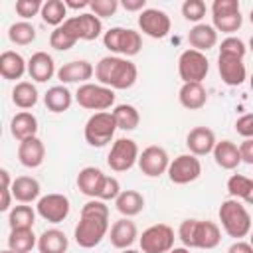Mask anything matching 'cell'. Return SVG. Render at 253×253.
<instances>
[{
  "label": "cell",
  "instance_id": "obj_1",
  "mask_svg": "<svg viewBox=\"0 0 253 253\" xmlns=\"http://www.w3.org/2000/svg\"><path fill=\"white\" fill-rule=\"evenodd\" d=\"M95 77L101 85H105L113 91H125L136 83L138 69L128 57L105 55L95 65Z\"/></svg>",
  "mask_w": 253,
  "mask_h": 253
},
{
  "label": "cell",
  "instance_id": "obj_2",
  "mask_svg": "<svg viewBox=\"0 0 253 253\" xmlns=\"http://www.w3.org/2000/svg\"><path fill=\"white\" fill-rule=\"evenodd\" d=\"M217 215H219L221 229L235 241H239L251 233V215L239 200H235V198L223 200Z\"/></svg>",
  "mask_w": 253,
  "mask_h": 253
},
{
  "label": "cell",
  "instance_id": "obj_3",
  "mask_svg": "<svg viewBox=\"0 0 253 253\" xmlns=\"http://www.w3.org/2000/svg\"><path fill=\"white\" fill-rule=\"evenodd\" d=\"M103 43L105 47L115 53V55H121V57H132L140 51L142 47V38L136 30H130V28H121V26H115L111 30H107L103 34Z\"/></svg>",
  "mask_w": 253,
  "mask_h": 253
},
{
  "label": "cell",
  "instance_id": "obj_4",
  "mask_svg": "<svg viewBox=\"0 0 253 253\" xmlns=\"http://www.w3.org/2000/svg\"><path fill=\"white\" fill-rule=\"evenodd\" d=\"M117 121L113 117L111 111H103V113H93L87 123H85V128H83V136L87 140L89 146H95V148H103L107 146L113 136H115V130H117Z\"/></svg>",
  "mask_w": 253,
  "mask_h": 253
},
{
  "label": "cell",
  "instance_id": "obj_5",
  "mask_svg": "<svg viewBox=\"0 0 253 253\" xmlns=\"http://www.w3.org/2000/svg\"><path fill=\"white\" fill-rule=\"evenodd\" d=\"M115 91L101 83H85L75 91V101L79 107L95 113H103L115 105Z\"/></svg>",
  "mask_w": 253,
  "mask_h": 253
},
{
  "label": "cell",
  "instance_id": "obj_6",
  "mask_svg": "<svg viewBox=\"0 0 253 253\" xmlns=\"http://www.w3.org/2000/svg\"><path fill=\"white\" fill-rule=\"evenodd\" d=\"M109 233V219L107 217H93V215H81L73 229L75 243L83 249L97 247L103 237Z\"/></svg>",
  "mask_w": 253,
  "mask_h": 253
},
{
  "label": "cell",
  "instance_id": "obj_7",
  "mask_svg": "<svg viewBox=\"0 0 253 253\" xmlns=\"http://www.w3.org/2000/svg\"><path fill=\"white\" fill-rule=\"evenodd\" d=\"M210 71V61L206 53L198 49H184L178 57V75L182 83H202Z\"/></svg>",
  "mask_w": 253,
  "mask_h": 253
},
{
  "label": "cell",
  "instance_id": "obj_8",
  "mask_svg": "<svg viewBox=\"0 0 253 253\" xmlns=\"http://www.w3.org/2000/svg\"><path fill=\"white\" fill-rule=\"evenodd\" d=\"M174 229L166 223H154L138 237L142 253H170L174 249Z\"/></svg>",
  "mask_w": 253,
  "mask_h": 253
},
{
  "label": "cell",
  "instance_id": "obj_9",
  "mask_svg": "<svg viewBox=\"0 0 253 253\" xmlns=\"http://www.w3.org/2000/svg\"><path fill=\"white\" fill-rule=\"evenodd\" d=\"M140 150L132 138H117L109 150L107 164L113 172H126L138 162Z\"/></svg>",
  "mask_w": 253,
  "mask_h": 253
},
{
  "label": "cell",
  "instance_id": "obj_10",
  "mask_svg": "<svg viewBox=\"0 0 253 253\" xmlns=\"http://www.w3.org/2000/svg\"><path fill=\"white\" fill-rule=\"evenodd\" d=\"M166 174H168V178H170L172 184L184 186V184L196 182L200 178V174H202V162L194 154H180L174 160H170V166H168V172Z\"/></svg>",
  "mask_w": 253,
  "mask_h": 253
},
{
  "label": "cell",
  "instance_id": "obj_11",
  "mask_svg": "<svg viewBox=\"0 0 253 253\" xmlns=\"http://www.w3.org/2000/svg\"><path fill=\"white\" fill-rule=\"evenodd\" d=\"M36 211L42 219H45L49 223H61L63 219H67V215L71 211V204H69L67 196L53 192V194H45L38 200Z\"/></svg>",
  "mask_w": 253,
  "mask_h": 253
},
{
  "label": "cell",
  "instance_id": "obj_12",
  "mask_svg": "<svg viewBox=\"0 0 253 253\" xmlns=\"http://www.w3.org/2000/svg\"><path fill=\"white\" fill-rule=\"evenodd\" d=\"M138 28L144 36H148L152 40H162L170 34L172 22H170V16L164 10L146 8L138 14Z\"/></svg>",
  "mask_w": 253,
  "mask_h": 253
},
{
  "label": "cell",
  "instance_id": "obj_13",
  "mask_svg": "<svg viewBox=\"0 0 253 253\" xmlns=\"http://www.w3.org/2000/svg\"><path fill=\"white\" fill-rule=\"evenodd\" d=\"M138 168L144 176L148 178H158L162 174L168 172V166H170V156L168 152L162 148V146H156V144H150L146 146L140 156H138Z\"/></svg>",
  "mask_w": 253,
  "mask_h": 253
},
{
  "label": "cell",
  "instance_id": "obj_14",
  "mask_svg": "<svg viewBox=\"0 0 253 253\" xmlns=\"http://www.w3.org/2000/svg\"><path fill=\"white\" fill-rule=\"evenodd\" d=\"M63 24L73 32L77 40L93 42L103 34V22L93 12H81L77 16H69Z\"/></svg>",
  "mask_w": 253,
  "mask_h": 253
},
{
  "label": "cell",
  "instance_id": "obj_15",
  "mask_svg": "<svg viewBox=\"0 0 253 253\" xmlns=\"http://www.w3.org/2000/svg\"><path fill=\"white\" fill-rule=\"evenodd\" d=\"M93 75H95V67L87 59H73V61L63 63L57 69V79L61 81V85H67V83L85 85V83H89V79Z\"/></svg>",
  "mask_w": 253,
  "mask_h": 253
},
{
  "label": "cell",
  "instance_id": "obj_16",
  "mask_svg": "<svg viewBox=\"0 0 253 253\" xmlns=\"http://www.w3.org/2000/svg\"><path fill=\"white\" fill-rule=\"evenodd\" d=\"M217 71H219L221 81L229 87H239L247 79V67H245L243 59H239V57L217 55Z\"/></svg>",
  "mask_w": 253,
  "mask_h": 253
},
{
  "label": "cell",
  "instance_id": "obj_17",
  "mask_svg": "<svg viewBox=\"0 0 253 253\" xmlns=\"http://www.w3.org/2000/svg\"><path fill=\"white\" fill-rule=\"evenodd\" d=\"M215 144H217L215 134L208 126H196L186 136V146H188L190 154H194V156H206V154L213 152Z\"/></svg>",
  "mask_w": 253,
  "mask_h": 253
},
{
  "label": "cell",
  "instance_id": "obj_18",
  "mask_svg": "<svg viewBox=\"0 0 253 253\" xmlns=\"http://www.w3.org/2000/svg\"><path fill=\"white\" fill-rule=\"evenodd\" d=\"M28 75L36 83L49 81L53 75H57L53 57L47 51H36V53H32V57L28 59Z\"/></svg>",
  "mask_w": 253,
  "mask_h": 253
},
{
  "label": "cell",
  "instance_id": "obj_19",
  "mask_svg": "<svg viewBox=\"0 0 253 253\" xmlns=\"http://www.w3.org/2000/svg\"><path fill=\"white\" fill-rule=\"evenodd\" d=\"M221 241V229L215 221L196 219L194 227V249H215Z\"/></svg>",
  "mask_w": 253,
  "mask_h": 253
},
{
  "label": "cell",
  "instance_id": "obj_20",
  "mask_svg": "<svg viewBox=\"0 0 253 253\" xmlns=\"http://www.w3.org/2000/svg\"><path fill=\"white\" fill-rule=\"evenodd\" d=\"M136 237H138V229H136V223L130 221V217H121L119 221H115L111 225V231H109L111 245L121 251L130 249V245L136 241Z\"/></svg>",
  "mask_w": 253,
  "mask_h": 253
},
{
  "label": "cell",
  "instance_id": "obj_21",
  "mask_svg": "<svg viewBox=\"0 0 253 253\" xmlns=\"http://www.w3.org/2000/svg\"><path fill=\"white\" fill-rule=\"evenodd\" d=\"M43 158H45V146H43L42 138L32 136V138H26L18 144V160L22 166L38 168L43 164Z\"/></svg>",
  "mask_w": 253,
  "mask_h": 253
},
{
  "label": "cell",
  "instance_id": "obj_22",
  "mask_svg": "<svg viewBox=\"0 0 253 253\" xmlns=\"http://www.w3.org/2000/svg\"><path fill=\"white\" fill-rule=\"evenodd\" d=\"M188 43L192 49L204 53L217 43V30L211 24H194V28H190L188 32Z\"/></svg>",
  "mask_w": 253,
  "mask_h": 253
},
{
  "label": "cell",
  "instance_id": "obj_23",
  "mask_svg": "<svg viewBox=\"0 0 253 253\" xmlns=\"http://www.w3.org/2000/svg\"><path fill=\"white\" fill-rule=\"evenodd\" d=\"M10 132L18 142H22L26 138H32V136H38V119H36V115L30 113V111L16 113L10 121Z\"/></svg>",
  "mask_w": 253,
  "mask_h": 253
},
{
  "label": "cell",
  "instance_id": "obj_24",
  "mask_svg": "<svg viewBox=\"0 0 253 253\" xmlns=\"http://www.w3.org/2000/svg\"><path fill=\"white\" fill-rule=\"evenodd\" d=\"M26 71H28V61L18 51H12V49L2 51V55H0V75L6 81L22 79Z\"/></svg>",
  "mask_w": 253,
  "mask_h": 253
},
{
  "label": "cell",
  "instance_id": "obj_25",
  "mask_svg": "<svg viewBox=\"0 0 253 253\" xmlns=\"http://www.w3.org/2000/svg\"><path fill=\"white\" fill-rule=\"evenodd\" d=\"M105 176L107 174L101 168H97V166H85V168H81L79 174H77V188H79V192L85 194V196H89L91 200L97 198Z\"/></svg>",
  "mask_w": 253,
  "mask_h": 253
},
{
  "label": "cell",
  "instance_id": "obj_26",
  "mask_svg": "<svg viewBox=\"0 0 253 253\" xmlns=\"http://www.w3.org/2000/svg\"><path fill=\"white\" fill-rule=\"evenodd\" d=\"M12 196L16 202L20 204H32L36 200H40V192L42 186L34 176H18L12 182Z\"/></svg>",
  "mask_w": 253,
  "mask_h": 253
},
{
  "label": "cell",
  "instance_id": "obj_27",
  "mask_svg": "<svg viewBox=\"0 0 253 253\" xmlns=\"http://www.w3.org/2000/svg\"><path fill=\"white\" fill-rule=\"evenodd\" d=\"M180 105L188 111H198L208 103V91L202 83H182L178 91Z\"/></svg>",
  "mask_w": 253,
  "mask_h": 253
},
{
  "label": "cell",
  "instance_id": "obj_28",
  "mask_svg": "<svg viewBox=\"0 0 253 253\" xmlns=\"http://www.w3.org/2000/svg\"><path fill=\"white\" fill-rule=\"evenodd\" d=\"M213 160H215V164L219 166V168H223V170H233V168H237L239 164H241V154H239V146L235 144V142H231V140H219L217 144H215V148H213Z\"/></svg>",
  "mask_w": 253,
  "mask_h": 253
},
{
  "label": "cell",
  "instance_id": "obj_29",
  "mask_svg": "<svg viewBox=\"0 0 253 253\" xmlns=\"http://www.w3.org/2000/svg\"><path fill=\"white\" fill-rule=\"evenodd\" d=\"M75 95L65 87V85H53L45 91L43 95V105L47 107V111L51 113H63L71 107Z\"/></svg>",
  "mask_w": 253,
  "mask_h": 253
},
{
  "label": "cell",
  "instance_id": "obj_30",
  "mask_svg": "<svg viewBox=\"0 0 253 253\" xmlns=\"http://www.w3.org/2000/svg\"><path fill=\"white\" fill-rule=\"evenodd\" d=\"M115 206L123 217H134L144 210V196L136 190H123L115 200Z\"/></svg>",
  "mask_w": 253,
  "mask_h": 253
},
{
  "label": "cell",
  "instance_id": "obj_31",
  "mask_svg": "<svg viewBox=\"0 0 253 253\" xmlns=\"http://www.w3.org/2000/svg\"><path fill=\"white\" fill-rule=\"evenodd\" d=\"M67 247H69L67 235L57 227L45 229L38 237V251L40 253H65Z\"/></svg>",
  "mask_w": 253,
  "mask_h": 253
},
{
  "label": "cell",
  "instance_id": "obj_32",
  "mask_svg": "<svg viewBox=\"0 0 253 253\" xmlns=\"http://www.w3.org/2000/svg\"><path fill=\"white\" fill-rule=\"evenodd\" d=\"M38 99H40V93L32 81H18L12 89V103L22 111L34 109L38 105Z\"/></svg>",
  "mask_w": 253,
  "mask_h": 253
},
{
  "label": "cell",
  "instance_id": "obj_33",
  "mask_svg": "<svg viewBox=\"0 0 253 253\" xmlns=\"http://www.w3.org/2000/svg\"><path fill=\"white\" fill-rule=\"evenodd\" d=\"M227 192L235 200H243L245 204L253 206V178L243 174H233L227 180Z\"/></svg>",
  "mask_w": 253,
  "mask_h": 253
},
{
  "label": "cell",
  "instance_id": "obj_34",
  "mask_svg": "<svg viewBox=\"0 0 253 253\" xmlns=\"http://www.w3.org/2000/svg\"><path fill=\"white\" fill-rule=\"evenodd\" d=\"M34 247H38V237L34 229H10L8 249H12L14 253H32Z\"/></svg>",
  "mask_w": 253,
  "mask_h": 253
},
{
  "label": "cell",
  "instance_id": "obj_35",
  "mask_svg": "<svg viewBox=\"0 0 253 253\" xmlns=\"http://www.w3.org/2000/svg\"><path fill=\"white\" fill-rule=\"evenodd\" d=\"M36 215H38V211L28 204H20V206L12 208L8 211L10 229H32L36 223Z\"/></svg>",
  "mask_w": 253,
  "mask_h": 253
},
{
  "label": "cell",
  "instance_id": "obj_36",
  "mask_svg": "<svg viewBox=\"0 0 253 253\" xmlns=\"http://www.w3.org/2000/svg\"><path fill=\"white\" fill-rule=\"evenodd\" d=\"M111 113H113V117L117 121V126L121 130H134L140 125V113L134 105L123 103V105H117Z\"/></svg>",
  "mask_w": 253,
  "mask_h": 253
},
{
  "label": "cell",
  "instance_id": "obj_37",
  "mask_svg": "<svg viewBox=\"0 0 253 253\" xmlns=\"http://www.w3.org/2000/svg\"><path fill=\"white\" fill-rule=\"evenodd\" d=\"M42 20L53 28H59L67 20V6L63 0H45L42 6Z\"/></svg>",
  "mask_w": 253,
  "mask_h": 253
},
{
  "label": "cell",
  "instance_id": "obj_38",
  "mask_svg": "<svg viewBox=\"0 0 253 253\" xmlns=\"http://www.w3.org/2000/svg\"><path fill=\"white\" fill-rule=\"evenodd\" d=\"M8 40L12 43H16V45H30L36 40V28H34V24H30L26 20L14 22L8 28Z\"/></svg>",
  "mask_w": 253,
  "mask_h": 253
},
{
  "label": "cell",
  "instance_id": "obj_39",
  "mask_svg": "<svg viewBox=\"0 0 253 253\" xmlns=\"http://www.w3.org/2000/svg\"><path fill=\"white\" fill-rule=\"evenodd\" d=\"M77 42H79V40L73 36V32H71L65 24H61L59 28H53V32L49 34V45H51L53 49H57V51H67V49H71Z\"/></svg>",
  "mask_w": 253,
  "mask_h": 253
},
{
  "label": "cell",
  "instance_id": "obj_40",
  "mask_svg": "<svg viewBox=\"0 0 253 253\" xmlns=\"http://www.w3.org/2000/svg\"><path fill=\"white\" fill-rule=\"evenodd\" d=\"M211 26L217 30V32H223V34H233L241 28L243 24V16L241 12H235V14H223V16H211Z\"/></svg>",
  "mask_w": 253,
  "mask_h": 253
},
{
  "label": "cell",
  "instance_id": "obj_41",
  "mask_svg": "<svg viewBox=\"0 0 253 253\" xmlns=\"http://www.w3.org/2000/svg\"><path fill=\"white\" fill-rule=\"evenodd\" d=\"M247 53V47H245V42L241 38H235V36H227L221 43H219V55H227V57H239L243 59Z\"/></svg>",
  "mask_w": 253,
  "mask_h": 253
},
{
  "label": "cell",
  "instance_id": "obj_42",
  "mask_svg": "<svg viewBox=\"0 0 253 253\" xmlns=\"http://www.w3.org/2000/svg\"><path fill=\"white\" fill-rule=\"evenodd\" d=\"M206 10L208 8H206L204 0H186L182 4V16L194 24H200V20L206 16Z\"/></svg>",
  "mask_w": 253,
  "mask_h": 253
},
{
  "label": "cell",
  "instance_id": "obj_43",
  "mask_svg": "<svg viewBox=\"0 0 253 253\" xmlns=\"http://www.w3.org/2000/svg\"><path fill=\"white\" fill-rule=\"evenodd\" d=\"M121 192H123V190H121L119 180H117L115 176H109V174H107V176H105V180H103V184H101V190H99V194H97V198H95V200L111 202V200H117Z\"/></svg>",
  "mask_w": 253,
  "mask_h": 253
},
{
  "label": "cell",
  "instance_id": "obj_44",
  "mask_svg": "<svg viewBox=\"0 0 253 253\" xmlns=\"http://www.w3.org/2000/svg\"><path fill=\"white\" fill-rule=\"evenodd\" d=\"M42 6L43 2L42 0H16V14L22 18V20H32L34 16L42 14Z\"/></svg>",
  "mask_w": 253,
  "mask_h": 253
},
{
  "label": "cell",
  "instance_id": "obj_45",
  "mask_svg": "<svg viewBox=\"0 0 253 253\" xmlns=\"http://www.w3.org/2000/svg\"><path fill=\"white\" fill-rule=\"evenodd\" d=\"M119 8V0H91L89 10L97 16V18H109L117 12Z\"/></svg>",
  "mask_w": 253,
  "mask_h": 253
},
{
  "label": "cell",
  "instance_id": "obj_46",
  "mask_svg": "<svg viewBox=\"0 0 253 253\" xmlns=\"http://www.w3.org/2000/svg\"><path fill=\"white\" fill-rule=\"evenodd\" d=\"M81 215H93V217H107L109 219V206H105L103 200H89L81 208Z\"/></svg>",
  "mask_w": 253,
  "mask_h": 253
},
{
  "label": "cell",
  "instance_id": "obj_47",
  "mask_svg": "<svg viewBox=\"0 0 253 253\" xmlns=\"http://www.w3.org/2000/svg\"><path fill=\"white\" fill-rule=\"evenodd\" d=\"M241 12L237 0H213L211 2V16H223V14H235Z\"/></svg>",
  "mask_w": 253,
  "mask_h": 253
},
{
  "label": "cell",
  "instance_id": "obj_48",
  "mask_svg": "<svg viewBox=\"0 0 253 253\" xmlns=\"http://www.w3.org/2000/svg\"><path fill=\"white\" fill-rule=\"evenodd\" d=\"M235 132L241 134L243 138H253V113L241 115L235 121Z\"/></svg>",
  "mask_w": 253,
  "mask_h": 253
},
{
  "label": "cell",
  "instance_id": "obj_49",
  "mask_svg": "<svg viewBox=\"0 0 253 253\" xmlns=\"http://www.w3.org/2000/svg\"><path fill=\"white\" fill-rule=\"evenodd\" d=\"M239 154H241V162L253 166V138H245L239 144Z\"/></svg>",
  "mask_w": 253,
  "mask_h": 253
},
{
  "label": "cell",
  "instance_id": "obj_50",
  "mask_svg": "<svg viewBox=\"0 0 253 253\" xmlns=\"http://www.w3.org/2000/svg\"><path fill=\"white\" fill-rule=\"evenodd\" d=\"M227 253H253V245H251L249 241L239 239V241H233V243L229 245Z\"/></svg>",
  "mask_w": 253,
  "mask_h": 253
},
{
  "label": "cell",
  "instance_id": "obj_51",
  "mask_svg": "<svg viewBox=\"0 0 253 253\" xmlns=\"http://www.w3.org/2000/svg\"><path fill=\"white\" fill-rule=\"evenodd\" d=\"M121 6L126 12H142V10H146V0H123Z\"/></svg>",
  "mask_w": 253,
  "mask_h": 253
},
{
  "label": "cell",
  "instance_id": "obj_52",
  "mask_svg": "<svg viewBox=\"0 0 253 253\" xmlns=\"http://www.w3.org/2000/svg\"><path fill=\"white\" fill-rule=\"evenodd\" d=\"M12 190L2 188V202H0V211H8L10 210V202H12Z\"/></svg>",
  "mask_w": 253,
  "mask_h": 253
},
{
  "label": "cell",
  "instance_id": "obj_53",
  "mask_svg": "<svg viewBox=\"0 0 253 253\" xmlns=\"http://www.w3.org/2000/svg\"><path fill=\"white\" fill-rule=\"evenodd\" d=\"M65 2V6H67V10L71 8V10H83V8H89L91 6V0H63Z\"/></svg>",
  "mask_w": 253,
  "mask_h": 253
},
{
  "label": "cell",
  "instance_id": "obj_54",
  "mask_svg": "<svg viewBox=\"0 0 253 253\" xmlns=\"http://www.w3.org/2000/svg\"><path fill=\"white\" fill-rule=\"evenodd\" d=\"M170 253H190V249L188 247H174Z\"/></svg>",
  "mask_w": 253,
  "mask_h": 253
},
{
  "label": "cell",
  "instance_id": "obj_55",
  "mask_svg": "<svg viewBox=\"0 0 253 253\" xmlns=\"http://www.w3.org/2000/svg\"><path fill=\"white\" fill-rule=\"evenodd\" d=\"M121 253H142V251H136V249H123Z\"/></svg>",
  "mask_w": 253,
  "mask_h": 253
},
{
  "label": "cell",
  "instance_id": "obj_56",
  "mask_svg": "<svg viewBox=\"0 0 253 253\" xmlns=\"http://www.w3.org/2000/svg\"><path fill=\"white\" fill-rule=\"evenodd\" d=\"M249 22L253 24V8H251V12H249Z\"/></svg>",
  "mask_w": 253,
  "mask_h": 253
},
{
  "label": "cell",
  "instance_id": "obj_57",
  "mask_svg": "<svg viewBox=\"0 0 253 253\" xmlns=\"http://www.w3.org/2000/svg\"><path fill=\"white\" fill-rule=\"evenodd\" d=\"M249 85H251V91H253V73H251V77H249Z\"/></svg>",
  "mask_w": 253,
  "mask_h": 253
},
{
  "label": "cell",
  "instance_id": "obj_58",
  "mask_svg": "<svg viewBox=\"0 0 253 253\" xmlns=\"http://www.w3.org/2000/svg\"><path fill=\"white\" fill-rule=\"evenodd\" d=\"M249 243L253 245V229H251V233H249Z\"/></svg>",
  "mask_w": 253,
  "mask_h": 253
},
{
  "label": "cell",
  "instance_id": "obj_59",
  "mask_svg": "<svg viewBox=\"0 0 253 253\" xmlns=\"http://www.w3.org/2000/svg\"><path fill=\"white\" fill-rule=\"evenodd\" d=\"M249 47H251V51H253V36H251V40H249Z\"/></svg>",
  "mask_w": 253,
  "mask_h": 253
},
{
  "label": "cell",
  "instance_id": "obj_60",
  "mask_svg": "<svg viewBox=\"0 0 253 253\" xmlns=\"http://www.w3.org/2000/svg\"><path fill=\"white\" fill-rule=\"evenodd\" d=\"M0 253H14L12 249H4V251H0Z\"/></svg>",
  "mask_w": 253,
  "mask_h": 253
}]
</instances>
